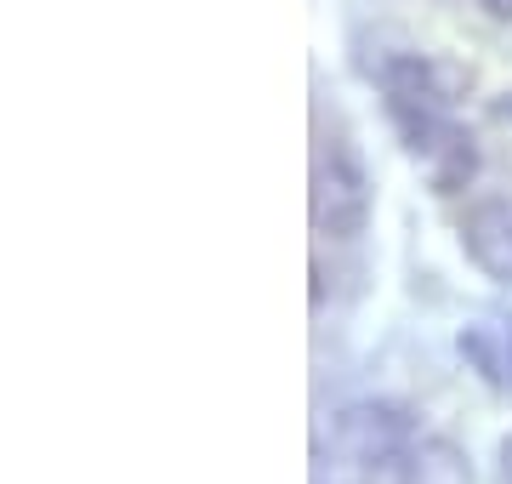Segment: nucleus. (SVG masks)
I'll return each instance as SVG.
<instances>
[{"label":"nucleus","mask_w":512,"mask_h":484,"mask_svg":"<svg viewBox=\"0 0 512 484\" xmlns=\"http://www.w3.org/2000/svg\"><path fill=\"white\" fill-rule=\"evenodd\" d=\"M399 143H404V154L416 160V171L427 177L433 194L450 200V194H461V188H473L478 143L456 114H439V120H427V126H416V131H399Z\"/></svg>","instance_id":"obj_4"},{"label":"nucleus","mask_w":512,"mask_h":484,"mask_svg":"<svg viewBox=\"0 0 512 484\" xmlns=\"http://www.w3.org/2000/svg\"><path fill=\"white\" fill-rule=\"evenodd\" d=\"M421 433L410 422V410L393 405V399H359V405L336 410V428H330V445L336 456L353 467H387L404 462V450L416 445Z\"/></svg>","instance_id":"obj_2"},{"label":"nucleus","mask_w":512,"mask_h":484,"mask_svg":"<svg viewBox=\"0 0 512 484\" xmlns=\"http://www.w3.org/2000/svg\"><path fill=\"white\" fill-rule=\"evenodd\" d=\"M507 393H512V354H507Z\"/></svg>","instance_id":"obj_11"},{"label":"nucleus","mask_w":512,"mask_h":484,"mask_svg":"<svg viewBox=\"0 0 512 484\" xmlns=\"http://www.w3.org/2000/svg\"><path fill=\"white\" fill-rule=\"evenodd\" d=\"M478 6H484L490 18H512V0H478Z\"/></svg>","instance_id":"obj_8"},{"label":"nucleus","mask_w":512,"mask_h":484,"mask_svg":"<svg viewBox=\"0 0 512 484\" xmlns=\"http://www.w3.org/2000/svg\"><path fill=\"white\" fill-rule=\"evenodd\" d=\"M461 245L495 285H512V205L501 200L473 205L467 223H461Z\"/></svg>","instance_id":"obj_5"},{"label":"nucleus","mask_w":512,"mask_h":484,"mask_svg":"<svg viewBox=\"0 0 512 484\" xmlns=\"http://www.w3.org/2000/svg\"><path fill=\"white\" fill-rule=\"evenodd\" d=\"M461 92H467V75L444 57L399 52L382 63V97H387L393 131H416L427 120H439V114H456Z\"/></svg>","instance_id":"obj_1"},{"label":"nucleus","mask_w":512,"mask_h":484,"mask_svg":"<svg viewBox=\"0 0 512 484\" xmlns=\"http://www.w3.org/2000/svg\"><path fill=\"white\" fill-rule=\"evenodd\" d=\"M495 120H512V92L501 97V103H495Z\"/></svg>","instance_id":"obj_10"},{"label":"nucleus","mask_w":512,"mask_h":484,"mask_svg":"<svg viewBox=\"0 0 512 484\" xmlns=\"http://www.w3.org/2000/svg\"><path fill=\"white\" fill-rule=\"evenodd\" d=\"M456 354L467 359V371H478V382L495 393H507V354H512V319H473L461 325Z\"/></svg>","instance_id":"obj_6"},{"label":"nucleus","mask_w":512,"mask_h":484,"mask_svg":"<svg viewBox=\"0 0 512 484\" xmlns=\"http://www.w3.org/2000/svg\"><path fill=\"white\" fill-rule=\"evenodd\" d=\"M370 205H376L370 171L359 166V154L348 143H330L313 166V228L330 240H353V234H365Z\"/></svg>","instance_id":"obj_3"},{"label":"nucleus","mask_w":512,"mask_h":484,"mask_svg":"<svg viewBox=\"0 0 512 484\" xmlns=\"http://www.w3.org/2000/svg\"><path fill=\"white\" fill-rule=\"evenodd\" d=\"M399 484H473V462L456 439H416L399 462Z\"/></svg>","instance_id":"obj_7"},{"label":"nucleus","mask_w":512,"mask_h":484,"mask_svg":"<svg viewBox=\"0 0 512 484\" xmlns=\"http://www.w3.org/2000/svg\"><path fill=\"white\" fill-rule=\"evenodd\" d=\"M501 479L512 484V433H507V439H501Z\"/></svg>","instance_id":"obj_9"}]
</instances>
